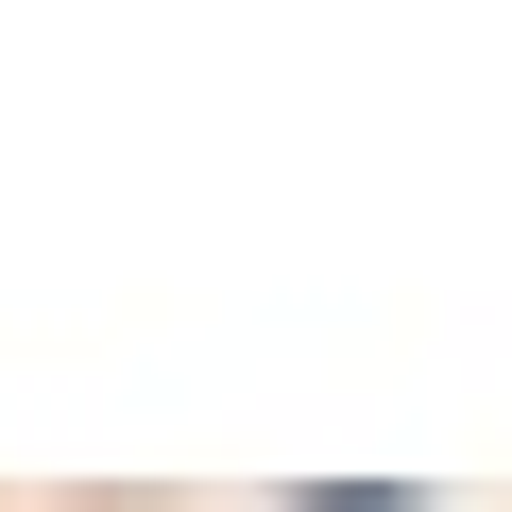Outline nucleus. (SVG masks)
I'll use <instances>...</instances> for the list:
<instances>
[{
  "mask_svg": "<svg viewBox=\"0 0 512 512\" xmlns=\"http://www.w3.org/2000/svg\"><path fill=\"white\" fill-rule=\"evenodd\" d=\"M291 512H410V478H325V495H291Z\"/></svg>",
  "mask_w": 512,
  "mask_h": 512,
  "instance_id": "obj_1",
  "label": "nucleus"
}]
</instances>
